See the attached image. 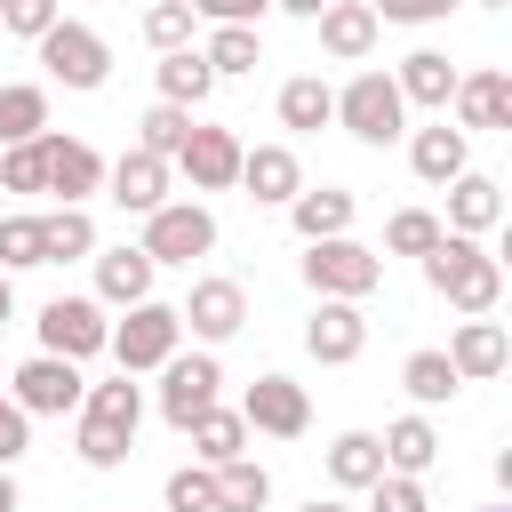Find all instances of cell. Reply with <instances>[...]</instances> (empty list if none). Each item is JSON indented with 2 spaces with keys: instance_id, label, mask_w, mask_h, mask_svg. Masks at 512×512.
Wrapping results in <instances>:
<instances>
[{
  "instance_id": "cell-26",
  "label": "cell",
  "mask_w": 512,
  "mask_h": 512,
  "mask_svg": "<svg viewBox=\"0 0 512 512\" xmlns=\"http://www.w3.org/2000/svg\"><path fill=\"white\" fill-rule=\"evenodd\" d=\"M96 256V216L88 208H48L40 216V264H80Z\"/></svg>"
},
{
  "instance_id": "cell-41",
  "label": "cell",
  "mask_w": 512,
  "mask_h": 512,
  "mask_svg": "<svg viewBox=\"0 0 512 512\" xmlns=\"http://www.w3.org/2000/svg\"><path fill=\"white\" fill-rule=\"evenodd\" d=\"M184 128H192V112H184V104H152V112L136 120V144H144V152H160V160H176Z\"/></svg>"
},
{
  "instance_id": "cell-51",
  "label": "cell",
  "mask_w": 512,
  "mask_h": 512,
  "mask_svg": "<svg viewBox=\"0 0 512 512\" xmlns=\"http://www.w3.org/2000/svg\"><path fill=\"white\" fill-rule=\"evenodd\" d=\"M304 512H352V504H336V496H312V504H304Z\"/></svg>"
},
{
  "instance_id": "cell-20",
  "label": "cell",
  "mask_w": 512,
  "mask_h": 512,
  "mask_svg": "<svg viewBox=\"0 0 512 512\" xmlns=\"http://www.w3.org/2000/svg\"><path fill=\"white\" fill-rule=\"evenodd\" d=\"M456 128L472 136V128H512V80L488 64V72H456Z\"/></svg>"
},
{
  "instance_id": "cell-38",
  "label": "cell",
  "mask_w": 512,
  "mask_h": 512,
  "mask_svg": "<svg viewBox=\"0 0 512 512\" xmlns=\"http://www.w3.org/2000/svg\"><path fill=\"white\" fill-rule=\"evenodd\" d=\"M192 24H200L192 0H152V8H144V40H152L160 56H168V48H192Z\"/></svg>"
},
{
  "instance_id": "cell-43",
  "label": "cell",
  "mask_w": 512,
  "mask_h": 512,
  "mask_svg": "<svg viewBox=\"0 0 512 512\" xmlns=\"http://www.w3.org/2000/svg\"><path fill=\"white\" fill-rule=\"evenodd\" d=\"M40 264V216H0V272H32Z\"/></svg>"
},
{
  "instance_id": "cell-29",
  "label": "cell",
  "mask_w": 512,
  "mask_h": 512,
  "mask_svg": "<svg viewBox=\"0 0 512 512\" xmlns=\"http://www.w3.org/2000/svg\"><path fill=\"white\" fill-rule=\"evenodd\" d=\"M328 120H336V88H328L320 72H296V80L280 88V128L312 136V128H328Z\"/></svg>"
},
{
  "instance_id": "cell-11",
  "label": "cell",
  "mask_w": 512,
  "mask_h": 512,
  "mask_svg": "<svg viewBox=\"0 0 512 512\" xmlns=\"http://www.w3.org/2000/svg\"><path fill=\"white\" fill-rule=\"evenodd\" d=\"M104 336H112V320H104V304H96V296H48V304H40V352L96 360V352H104Z\"/></svg>"
},
{
  "instance_id": "cell-15",
  "label": "cell",
  "mask_w": 512,
  "mask_h": 512,
  "mask_svg": "<svg viewBox=\"0 0 512 512\" xmlns=\"http://www.w3.org/2000/svg\"><path fill=\"white\" fill-rule=\"evenodd\" d=\"M240 192L256 208H288L304 192V160L288 144H240Z\"/></svg>"
},
{
  "instance_id": "cell-12",
  "label": "cell",
  "mask_w": 512,
  "mask_h": 512,
  "mask_svg": "<svg viewBox=\"0 0 512 512\" xmlns=\"http://www.w3.org/2000/svg\"><path fill=\"white\" fill-rule=\"evenodd\" d=\"M192 192H232L240 184V136L232 128H184V144H176V160H168Z\"/></svg>"
},
{
  "instance_id": "cell-5",
  "label": "cell",
  "mask_w": 512,
  "mask_h": 512,
  "mask_svg": "<svg viewBox=\"0 0 512 512\" xmlns=\"http://www.w3.org/2000/svg\"><path fill=\"white\" fill-rule=\"evenodd\" d=\"M336 120H344L360 144H392V136H408V104H400L392 72H352V80L336 88Z\"/></svg>"
},
{
  "instance_id": "cell-42",
  "label": "cell",
  "mask_w": 512,
  "mask_h": 512,
  "mask_svg": "<svg viewBox=\"0 0 512 512\" xmlns=\"http://www.w3.org/2000/svg\"><path fill=\"white\" fill-rule=\"evenodd\" d=\"M368 512H432V496H424L416 472H376L368 480Z\"/></svg>"
},
{
  "instance_id": "cell-32",
  "label": "cell",
  "mask_w": 512,
  "mask_h": 512,
  "mask_svg": "<svg viewBox=\"0 0 512 512\" xmlns=\"http://www.w3.org/2000/svg\"><path fill=\"white\" fill-rule=\"evenodd\" d=\"M400 384H408V400H416V408H440V400H456V392H464V376L448 368V352H408V360H400Z\"/></svg>"
},
{
  "instance_id": "cell-17",
  "label": "cell",
  "mask_w": 512,
  "mask_h": 512,
  "mask_svg": "<svg viewBox=\"0 0 512 512\" xmlns=\"http://www.w3.org/2000/svg\"><path fill=\"white\" fill-rule=\"evenodd\" d=\"M504 360H512V336H504V320H488V312L456 320V336H448V368H456L464 384H488V376H504Z\"/></svg>"
},
{
  "instance_id": "cell-16",
  "label": "cell",
  "mask_w": 512,
  "mask_h": 512,
  "mask_svg": "<svg viewBox=\"0 0 512 512\" xmlns=\"http://www.w3.org/2000/svg\"><path fill=\"white\" fill-rule=\"evenodd\" d=\"M168 176H176V168H168L160 152H144V144H128L120 160H104V192H112L128 216H152V208L168 200Z\"/></svg>"
},
{
  "instance_id": "cell-35",
  "label": "cell",
  "mask_w": 512,
  "mask_h": 512,
  "mask_svg": "<svg viewBox=\"0 0 512 512\" xmlns=\"http://www.w3.org/2000/svg\"><path fill=\"white\" fill-rule=\"evenodd\" d=\"M200 56H208L216 80H232V72H256V64H264V40H256V24H216Z\"/></svg>"
},
{
  "instance_id": "cell-18",
  "label": "cell",
  "mask_w": 512,
  "mask_h": 512,
  "mask_svg": "<svg viewBox=\"0 0 512 512\" xmlns=\"http://www.w3.org/2000/svg\"><path fill=\"white\" fill-rule=\"evenodd\" d=\"M440 192H448V216H440L448 232H472V240H488V232L504 224V184H496V176L464 168V176H448Z\"/></svg>"
},
{
  "instance_id": "cell-1",
  "label": "cell",
  "mask_w": 512,
  "mask_h": 512,
  "mask_svg": "<svg viewBox=\"0 0 512 512\" xmlns=\"http://www.w3.org/2000/svg\"><path fill=\"white\" fill-rule=\"evenodd\" d=\"M416 264H424V288L448 296L464 320H472V312H496V296H504V264H496L488 240H472V232H440Z\"/></svg>"
},
{
  "instance_id": "cell-14",
  "label": "cell",
  "mask_w": 512,
  "mask_h": 512,
  "mask_svg": "<svg viewBox=\"0 0 512 512\" xmlns=\"http://www.w3.org/2000/svg\"><path fill=\"white\" fill-rule=\"evenodd\" d=\"M40 152H48V192L64 200V208H88V192H104V152L88 144V136H40Z\"/></svg>"
},
{
  "instance_id": "cell-53",
  "label": "cell",
  "mask_w": 512,
  "mask_h": 512,
  "mask_svg": "<svg viewBox=\"0 0 512 512\" xmlns=\"http://www.w3.org/2000/svg\"><path fill=\"white\" fill-rule=\"evenodd\" d=\"M488 512H504V504H488Z\"/></svg>"
},
{
  "instance_id": "cell-47",
  "label": "cell",
  "mask_w": 512,
  "mask_h": 512,
  "mask_svg": "<svg viewBox=\"0 0 512 512\" xmlns=\"http://www.w3.org/2000/svg\"><path fill=\"white\" fill-rule=\"evenodd\" d=\"M24 448H32V416H24V408L0 392V464H16Z\"/></svg>"
},
{
  "instance_id": "cell-4",
  "label": "cell",
  "mask_w": 512,
  "mask_h": 512,
  "mask_svg": "<svg viewBox=\"0 0 512 512\" xmlns=\"http://www.w3.org/2000/svg\"><path fill=\"white\" fill-rule=\"evenodd\" d=\"M376 280H384V256L376 248H360L352 232H336V240H304V288L312 296H376Z\"/></svg>"
},
{
  "instance_id": "cell-36",
  "label": "cell",
  "mask_w": 512,
  "mask_h": 512,
  "mask_svg": "<svg viewBox=\"0 0 512 512\" xmlns=\"http://www.w3.org/2000/svg\"><path fill=\"white\" fill-rule=\"evenodd\" d=\"M40 136H48V128H40ZM40 136L0 144V192H48V152H40Z\"/></svg>"
},
{
  "instance_id": "cell-8",
  "label": "cell",
  "mask_w": 512,
  "mask_h": 512,
  "mask_svg": "<svg viewBox=\"0 0 512 512\" xmlns=\"http://www.w3.org/2000/svg\"><path fill=\"white\" fill-rule=\"evenodd\" d=\"M152 264H192V256H208L216 248V216L200 208V200H160L152 216H144V240H136Z\"/></svg>"
},
{
  "instance_id": "cell-23",
  "label": "cell",
  "mask_w": 512,
  "mask_h": 512,
  "mask_svg": "<svg viewBox=\"0 0 512 512\" xmlns=\"http://www.w3.org/2000/svg\"><path fill=\"white\" fill-rule=\"evenodd\" d=\"M392 88H400V104H424V112H448V96H456V64H448L440 48H416V56H400V72H392Z\"/></svg>"
},
{
  "instance_id": "cell-37",
  "label": "cell",
  "mask_w": 512,
  "mask_h": 512,
  "mask_svg": "<svg viewBox=\"0 0 512 512\" xmlns=\"http://www.w3.org/2000/svg\"><path fill=\"white\" fill-rule=\"evenodd\" d=\"M128 448H136V432L80 416V464H88V472H120V464H128Z\"/></svg>"
},
{
  "instance_id": "cell-7",
  "label": "cell",
  "mask_w": 512,
  "mask_h": 512,
  "mask_svg": "<svg viewBox=\"0 0 512 512\" xmlns=\"http://www.w3.org/2000/svg\"><path fill=\"white\" fill-rule=\"evenodd\" d=\"M216 392H224V368H216V352L200 344V352H168L160 360V416H168V432H184L200 408H216Z\"/></svg>"
},
{
  "instance_id": "cell-52",
  "label": "cell",
  "mask_w": 512,
  "mask_h": 512,
  "mask_svg": "<svg viewBox=\"0 0 512 512\" xmlns=\"http://www.w3.org/2000/svg\"><path fill=\"white\" fill-rule=\"evenodd\" d=\"M488 8H504V0H488Z\"/></svg>"
},
{
  "instance_id": "cell-46",
  "label": "cell",
  "mask_w": 512,
  "mask_h": 512,
  "mask_svg": "<svg viewBox=\"0 0 512 512\" xmlns=\"http://www.w3.org/2000/svg\"><path fill=\"white\" fill-rule=\"evenodd\" d=\"M264 8H272V0H192L200 24H264Z\"/></svg>"
},
{
  "instance_id": "cell-9",
  "label": "cell",
  "mask_w": 512,
  "mask_h": 512,
  "mask_svg": "<svg viewBox=\"0 0 512 512\" xmlns=\"http://www.w3.org/2000/svg\"><path fill=\"white\" fill-rule=\"evenodd\" d=\"M176 320H184V336H200L216 352V344H232L248 328V288L224 280V272H208V280H192V296L176 304Z\"/></svg>"
},
{
  "instance_id": "cell-13",
  "label": "cell",
  "mask_w": 512,
  "mask_h": 512,
  "mask_svg": "<svg viewBox=\"0 0 512 512\" xmlns=\"http://www.w3.org/2000/svg\"><path fill=\"white\" fill-rule=\"evenodd\" d=\"M304 352H312L320 368L360 360V352H368V312H360L352 296H320V304H312V320H304Z\"/></svg>"
},
{
  "instance_id": "cell-24",
  "label": "cell",
  "mask_w": 512,
  "mask_h": 512,
  "mask_svg": "<svg viewBox=\"0 0 512 512\" xmlns=\"http://www.w3.org/2000/svg\"><path fill=\"white\" fill-rule=\"evenodd\" d=\"M352 208H360V200H352L344 184H320V192L304 184V192L288 200V224H296V240H336V232H352Z\"/></svg>"
},
{
  "instance_id": "cell-30",
  "label": "cell",
  "mask_w": 512,
  "mask_h": 512,
  "mask_svg": "<svg viewBox=\"0 0 512 512\" xmlns=\"http://www.w3.org/2000/svg\"><path fill=\"white\" fill-rule=\"evenodd\" d=\"M216 472V512H264L272 504V472L256 456H232V464H208Z\"/></svg>"
},
{
  "instance_id": "cell-49",
  "label": "cell",
  "mask_w": 512,
  "mask_h": 512,
  "mask_svg": "<svg viewBox=\"0 0 512 512\" xmlns=\"http://www.w3.org/2000/svg\"><path fill=\"white\" fill-rule=\"evenodd\" d=\"M16 504H24V496H16V472L0 464V512H16Z\"/></svg>"
},
{
  "instance_id": "cell-6",
  "label": "cell",
  "mask_w": 512,
  "mask_h": 512,
  "mask_svg": "<svg viewBox=\"0 0 512 512\" xmlns=\"http://www.w3.org/2000/svg\"><path fill=\"white\" fill-rule=\"evenodd\" d=\"M80 392H88V376H80V360H64V352H32V360L8 376V400H16L24 416H80Z\"/></svg>"
},
{
  "instance_id": "cell-3",
  "label": "cell",
  "mask_w": 512,
  "mask_h": 512,
  "mask_svg": "<svg viewBox=\"0 0 512 512\" xmlns=\"http://www.w3.org/2000/svg\"><path fill=\"white\" fill-rule=\"evenodd\" d=\"M176 344H184V320H176V304H160V296L128 304V320H112V336H104V352L120 360V376H152Z\"/></svg>"
},
{
  "instance_id": "cell-10",
  "label": "cell",
  "mask_w": 512,
  "mask_h": 512,
  "mask_svg": "<svg viewBox=\"0 0 512 512\" xmlns=\"http://www.w3.org/2000/svg\"><path fill=\"white\" fill-rule=\"evenodd\" d=\"M240 424L248 432H264V440H304L312 432V400H304V384L296 376H256L248 392H240Z\"/></svg>"
},
{
  "instance_id": "cell-40",
  "label": "cell",
  "mask_w": 512,
  "mask_h": 512,
  "mask_svg": "<svg viewBox=\"0 0 512 512\" xmlns=\"http://www.w3.org/2000/svg\"><path fill=\"white\" fill-rule=\"evenodd\" d=\"M160 504L168 512H216V472L208 464H176L168 488H160Z\"/></svg>"
},
{
  "instance_id": "cell-50",
  "label": "cell",
  "mask_w": 512,
  "mask_h": 512,
  "mask_svg": "<svg viewBox=\"0 0 512 512\" xmlns=\"http://www.w3.org/2000/svg\"><path fill=\"white\" fill-rule=\"evenodd\" d=\"M272 8H288V16H304V24H312V16L328 8V0H272Z\"/></svg>"
},
{
  "instance_id": "cell-2",
  "label": "cell",
  "mask_w": 512,
  "mask_h": 512,
  "mask_svg": "<svg viewBox=\"0 0 512 512\" xmlns=\"http://www.w3.org/2000/svg\"><path fill=\"white\" fill-rule=\"evenodd\" d=\"M32 48H40V64H48V80H56V88H80V96H88V88H104V80H112V48H104V32H96V24H80V16H56Z\"/></svg>"
},
{
  "instance_id": "cell-19",
  "label": "cell",
  "mask_w": 512,
  "mask_h": 512,
  "mask_svg": "<svg viewBox=\"0 0 512 512\" xmlns=\"http://www.w3.org/2000/svg\"><path fill=\"white\" fill-rule=\"evenodd\" d=\"M312 24H320V48H328L336 64H368V56H376V32H384L368 0H328Z\"/></svg>"
},
{
  "instance_id": "cell-28",
  "label": "cell",
  "mask_w": 512,
  "mask_h": 512,
  "mask_svg": "<svg viewBox=\"0 0 512 512\" xmlns=\"http://www.w3.org/2000/svg\"><path fill=\"white\" fill-rule=\"evenodd\" d=\"M208 88H216V72H208V56H200V48H168V56H160V104L200 112V104H208Z\"/></svg>"
},
{
  "instance_id": "cell-39",
  "label": "cell",
  "mask_w": 512,
  "mask_h": 512,
  "mask_svg": "<svg viewBox=\"0 0 512 512\" xmlns=\"http://www.w3.org/2000/svg\"><path fill=\"white\" fill-rule=\"evenodd\" d=\"M440 232H448V224H440L432 208H392V224H384V248H392V256H424Z\"/></svg>"
},
{
  "instance_id": "cell-27",
  "label": "cell",
  "mask_w": 512,
  "mask_h": 512,
  "mask_svg": "<svg viewBox=\"0 0 512 512\" xmlns=\"http://www.w3.org/2000/svg\"><path fill=\"white\" fill-rule=\"evenodd\" d=\"M184 440H192L200 464H232V456H248V424H240V408H200V416L184 424Z\"/></svg>"
},
{
  "instance_id": "cell-44",
  "label": "cell",
  "mask_w": 512,
  "mask_h": 512,
  "mask_svg": "<svg viewBox=\"0 0 512 512\" xmlns=\"http://www.w3.org/2000/svg\"><path fill=\"white\" fill-rule=\"evenodd\" d=\"M56 16H64V0H0V24H8L16 40H40Z\"/></svg>"
},
{
  "instance_id": "cell-31",
  "label": "cell",
  "mask_w": 512,
  "mask_h": 512,
  "mask_svg": "<svg viewBox=\"0 0 512 512\" xmlns=\"http://www.w3.org/2000/svg\"><path fill=\"white\" fill-rule=\"evenodd\" d=\"M48 128V88L40 80H0V144H24Z\"/></svg>"
},
{
  "instance_id": "cell-25",
  "label": "cell",
  "mask_w": 512,
  "mask_h": 512,
  "mask_svg": "<svg viewBox=\"0 0 512 512\" xmlns=\"http://www.w3.org/2000/svg\"><path fill=\"white\" fill-rule=\"evenodd\" d=\"M376 448H384V472H416V480H424V472L440 464V432H432V416H392Z\"/></svg>"
},
{
  "instance_id": "cell-34",
  "label": "cell",
  "mask_w": 512,
  "mask_h": 512,
  "mask_svg": "<svg viewBox=\"0 0 512 512\" xmlns=\"http://www.w3.org/2000/svg\"><path fill=\"white\" fill-rule=\"evenodd\" d=\"M376 472H384L376 432H336V440H328V480H336V488H368Z\"/></svg>"
},
{
  "instance_id": "cell-33",
  "label": "cell",
  "mask_w": 512,
  "mask_h": 512,
  "mask_svg": "<svg viewBox=\"0 0 512 512\" xmlns=\"http://www.w3.org/2000/svg\"><path fill=\"white\" fill-rule=\"evenodd\" d=\"M80 416H96V424H120V432H136V424H144V384H136V376L88 384V392H80Z\"/></svg>"
},
{
  "instance_id": "cell-48",
  "label": "cell",
  "mask_w": 512,
  "mask_h": 512,
  "mask_svg": "<svg viewBox=\"0 0 512 512\" xmlns=\"http://www.w3.org/2000/svg\"><path fill=\"white\" fill-rule=\"evenodd\" d=\"M16 320V272H0V328Z\"/></svg>"
},
{
  "instance_id": "cell-22",
  "label": "cell",
  "mask_w": 512,
  "mask_h": 512,
  "mask_svg": "<svg viewBox=\"0 0 512 512\" xmlns=\"http://www.w3.org/2000/svg\"><path fill=\"white\" fill-rule=\"evenodd\" d=\"M152 272H160V264H152L144 248H128V240H120V248H96V304H120V312L144 304V296H152Z\"/></svg>"
},
{
  "instance_id": "cell-21",
  "label": "cell",
  "mask_w": 512,
  "mask_h": 512,
  "mask_svg": "<svg viewBox=\"0 0 512 512\" xmlns=\"http://www.w3.org/2000/svg\"><path fill=\"white\" fill-rule=\"evenodd\" d=\"M408 168H416L424 184H448V176H464V168H472V136L440 112L432 128H416V136H408Z\"/></svg>"
},
{
  "instance_id": "cell-45",
  "label": "cell",
  "mask_w": 512,
  "mask_h": 512,
  "mask_svg": "<svg viewBox=\"0 0 512 512\" xmlns=\"http://www.w3.org/2000/svg\"><path fill=\"white\" fill-rule=\"evenodd\" d=\"M376 8V24H440L456 0H368Z\"/></svg>"
}]
</instances>
